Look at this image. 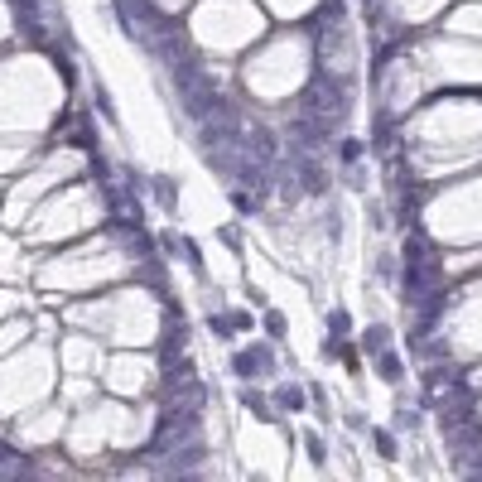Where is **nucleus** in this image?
Returning <instances> with one entry per match:
<instances>
[{
    "instance_id": "nucleus-1",
    "label": "nucleus",
    "mask_w": 482,
    "mask_h": 482,
    "mask_svg": "<svg viewBox=\"0 0 482 482\" xmlns=\"http://www.w3.org/2000/svg\"><path fill=\"white\" fill-rule=\"evenodd\" d=\"M232 372L246 381V377H270V347H246L232 357Z\"/></svg>"
},
{
    "instance_id": "nucleus-2",
    "label": "nucleus",
    "mask_w": 482,
    "mask_h": 482,
    "mask_svg": "<svg viewBox=\"0 0 482 482\" xmlns=\"http://www.w3.org/2000/svg\"><path fill=\"white\" fill-rule=\"evenodd\" d=\"M164 241H169V246H179V256H184V261H189L193 270L203 275V251H198V241H189V236H174V232H169Z\"/></svg>"
},
{
    "instance_id": "nucleus-3",
    "label": "nucleus",
    "mask_w": 482,
    "mask_h": 482,
    "mask_svg": "<svg viewBox=\"0 0 482 482\" xmlns=\"http://www.w3.org/2000/svg\"><path fill=\"white\" fill-rule=\"evenodd\" d=\"M377 372H381V381H400V377H405V372H400V357H395V352H377Z\"/></svg>"
},
{
    "instance_id": "nucleus-4",
    "label": "nucleus",
    "mask_w": 482,
    "mask_h": 482,
    "mask_svg": "<svg viewBox=\"0 0 482 482\" xmlns=\"http://www.w3.org/2000/svg\"><path fill=\"white\" fill-rule=\"evenodd\" d=\"M0 473H29V458L15 454L10 444H0Z\"/></svg>"
},
{
    "instance_id": "nucleus-5",
    "label": "nucleus",
    "mask_w": 482,
    "mask_h": 482,
    "mask_svg": "<svg viewBox=\"0 0 482 482\" xmlns=\"http://www.w3.org/2000/svg\"><path fill=\"white\" fill-rule=\"evenodd\" d=\"M241 405H246L256 420H275V415H270V405H266V395H256V390H241Z\"/></svg>"
},
{
    "instance_id": "nucleus-6",
    "label": "nucleus",
    "mask_w": 482,
    "mask_h": 482,
    "mask_svg": "<svg viewBox=\"0 0 482 482\" xmlns=\"http://www.w3.org/2000/svg\"><path fill=\"white\" fill-rule=\"evenodd\" d=\"M362 347H367V352H386V347H390V333H386V328H372V333L362 338Z\"/></svg>"
},
{
    "instance_id": "nucleus-7",
    "label": "nucleus",
    "mask_w": 482,
    "mask_h": 482,
    "mask_svg": "<svg viewBox=\"0 0 482 482\" xmlns=\"http://www.w3.org/2000/svg\"><path fill=\"white\" fill-rule=\"evenodd\" d=\"M280 405L285 410H304V386H285L280 390Z\"/></svg>"
},
{
    "instance_id": "nucleus-8",
    "label": "nucleus",
    "mask_w": 482,
    "mask_h": 482,
    "mask_svg": "<svg viewBox=\"0 0 482 482\" xmlns=\"http://www.w3.org/2000/svg\"><path fill=\"white\" fill-rule=\"evenodd\" d=\"M377 449H381V458H395V439H390V429H377Z\"/></svg>"
},
{
    "instance_id": "nucleus-9",
    "label": "nucleus",
    "mask_w": 482,
    "mask_h": 482,
    "mask_svg": "<svg viewBox=\"0 0 482 482\" xmlns=\"http://www.w3.org/2000/svg\"><path fill=\"white\" fill-rule=\"evenodd\" d=\"M266 333H270V338H285V318H280V313H275V309H270V313H266Z\"/></svg>"
},
{
    "instance_id": "nucleus-10",
    "label": "nucleus",
    "mask_w": 482,
    "mask_h": 482,
    "mask_svg": "<svg viewBox=\"0 0 482 482\" xmlns=\"http://www.w3.org/2000/svg\"><path fill=\"white\" fill-rule=\"evenodd\" d=\"M304 444H309V458H313V463H323V458H328V454H323V444H318V434H304Z\"/></svg>"
},
{
    "instance_id": "nucleus-11",
    "label": "nucleus",
    "mask_w": 482,
    "mask_h": 482,
    "mask_svg": "<svg viewBox=\"0 0 482 482\" xmlns=\"http://www.w3.org/2000/svg\"><path fill=\"white\" fill-rule=\"evenodd\" d=\"M333 338H347V313H343V309L333 313Z\"/></svg>"
},
{
    "instance_id": "nucleus-12",
    "label": "nucleus",
    "mask_w": 482,
    "mask_h": 482,
    "mask_svg": "<svg viewBox=\"0 0 482 482\" xmlns=\"http://www.w3.org/2000/svg\"><path fill=\"white\" fill-rule=\"evenodd\" d=\"M362 155V140H343V160H357Z\"/></svg>"
}]
</instances>
